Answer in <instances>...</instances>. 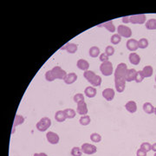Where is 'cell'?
Instances as JSON below:
<instances>
[{
	"instance_id": "1",
	"label": "cell",
	"mask_w": 156,
	"mask_h": 156,
	"mask_svg": "<svg viewBox=\"0 0 156 156\" xmlns=\"http://www.w3.org/2000/svg\"><path fill=\"white\" fill-rule=\"evenodd\" d=\"M127 70L128 69L125 63H119L114 70V80H125L126 81V75Z\"/></svg>"
},
{
	"instance_id": "2",
	"label": "cell",
	"mask_w": 156,
	"mask_h": 156,
	"mask_svg": "<svg viewBox=\"0 0 156 156\" xmlns=\"http://www.w3.org/2000/svg\"><path fill=\"white\" fill-rule=\"evenodd\" d=\"M51 126V120L49 117H42L36 124V129L40 132H45Z\"/></svg>"
},
{
	"instance_id": "3",
	"label": "cell",
	"mask_w": 156,
	"mask_h": 156,
	"mask_svg": "<svg viewBox=\"0 0 156 156\" xmlns=\"http://www.w3.org/2000/svg\"><path fill=\"white\" fill-rule=\"evenodd\" d=\"M100 71L105 76H109L113 75L114 68H113L112 63L109 62V61L105 62V63H102V64L100 66Z\"/></svg>"
},
{
	"instance_id": "4",
	"label": "cell",
	"mask_w": 156,
	"mask_h": 156,
	"mask_svg": "<svg viewBox=\"0 0 156 156\" xmlns=\"http://www.w3.org/2000/svg\"><path fill=\"white\" fill-rule=\"evenodd\" d=\"M117 34H119L122 37L126 38H130L132 36V30L128 26L124 25V24H120L117 27Z\"/></svg>"
},
{
	"instance_id": "5",
	"label": "cell",
	"mask_w": 156,
	"mask_h": 156,
	"mask_svg": "<svg viewBox=\"0 0 156 156\" xmlns=\"http://www.w3.org/2000/svg\"><path fill=\"white\" fill-rule=\"evenodd\" d=\"M83 153L85 154H88V155H91V154H94L97 152V148H96L95 145L90 144V143H83L81 147Z\"/></svg>"
},
{
	"instance_id": "6",
	"label": "cell",
	"mask_w": 156,
	"mask_h": 156,
	"mask_svg": "<svg viewBox=\"0 0 156 156\" xmlns=\"http://www.w3.org/2000/svg\"><path fill=\"white\" fill-rule=\"evenodd\" d=\"M51 70H52V73H53V75H54L56 79L64 80L65 77L67 76V75H68L66 71L64 70H63L60 66L54 67Z\"/></svg>"
},
{
	"instance_id": "7",
	"label": "cell",
	"mask_w": 156,
	"mask_h": 156,
	"mask_svg": "<svg viewBox=\"0 0 156 156\" xmlns=\"http://www.w3.org/2000/svg\"><path fill=\"white\" fill-rule=\"evenodd\" d=\"M147 20V17L144 14H138L130 16V23L133 24H142Z\"/></svg>"
},
{
	"instance_id": "8",
	"label": "cell",
	"mask_w": 156,
	"mask_h": 156,
	"mask_svg": "<svg viewBox=\"0 0 156 156\" xmlns=\"http://www.w3.org/2000/svg\"><path fill=\"white\" fill-rule=\"evenodd\" d=\"M46 139H47L49 143L52 145L57 144L59 142V141H60L59 135L56 133L52 132V131H49V132L46 134Z\"/></svg>"
},
{
	"instance_id": "9",
	"label": "cell",
	"mask_w": 156,
	"mask_h": 156,
	"mask_svg": "<svg viewBox=\"0 0 156 156\" xmlns=\"http://www.w3.org/2000/svg\"><path fill=\"white\" fill-rule=\"evenodd\" d=\"M126 47L129 51H131V52H134V51H136V50L139 49L138 41H137L136 39L130 38V39H128V40L127 41Z\"/></svg>"
},
{
	"instance_id": "10",
	"label": "cell",
	"mask_w": 156,
	"mask_h": 156,
	"mask_svg": "<svg viewBox=\"0 0 156 156\" xmlns=\"http://www.w3.org/2000/svg\"><path fill=\"white\" fill-rule=\"evenodd\" d=\"M102 96L105 100H107L108 102H111L113 101V99L114 98V90L111 88H108L102 91Z\"/></svg>"
},
{
	"instance_id": "11",
	"label": "cell",
	"mask_w": 156,
	"mask_h": 156,
	"mask_svg": "<svg viewBox=\"0 0 156 156\" xmlns=\"http://www.w3.org/2000/svg\"><path fill=\"white\" fill-rule=\"evenodd\" d=\"M88 112H89V109H88V107H87L86 102H83L78 103L77 108H76V113H77L78 114H81L82 116H83V115H87V114H88Z\"/></svg>"
},
{
	"instance_id": "12",
	"label": "cell",
	"mask_w": 156,
	"mask_h": 156,
	"mask_svg": "<svg viewBox=\"0 0 156 156\" xmlns=\"http://www.w3.org/2000/svg\"><path fill=\"white\" fill-rule=\"evenodd\" d=\"M77 44L73 43V42H68L63 47H62L61 49H66L67 52L70 54H75L77 51Z\"/></svg>"
},
{
	"instance_id": "13",
	"label": "cell",
	"mask_w": 156,
	"mask_h": 156,
	"mask_svg": "<svg viewBox=\"0 0 156 156\" xmlns=\"http://www.w3.org/2000/svg\"><path fill=\"white\" fill-rule=\"evenodd\" d=\"M76 66L79 70L87 71L89 70V68H90V63L85 59H79L76 63Z\"/></svg>"
},
{
	"instance_id": "14",
	"label": "cell",
	"mask_w": 156,
	"mask_h": 156,
	"mask_svg": "<svg viewBox=\"0 0 156 156\" xmlns=\"http://www.w3.org/2000/svg\"><path fill=\"white\" fill-rule=\"evenodd\" d=\"M128 59H129L130 63L133 65H138L141 63V56L135 52H131L128 56Z\"/></svg>"
},
{
	"instance_id": "15",
	"label": "cell",
	"mask_w": 156,
	"mask_h": 156,
	"mask_svg": "<svg viewBox=\"0 0 156 156\" xmlns=\"http://www.w3.org/2000/svg\"><path fill=\"white\" fill-rule=\"evenodd\" d=\"M125 108H126L127 111H128L131 114H134L137 111V104L134 101H128L125 104Z\"/></svg>"
},
{
	"instance_id": "16",
	"label": "cell",
	"mask_w": 156,
	"mask_h": 156,
	"mask_svg": "<svg viewBox=\"0 0 156 156\" xmlns=\"http://www.w3.org/2000/svg\"><path fill=\"white\" fill-rule=\"evenodd\" d=\"M84 94H85V96H87V97H89V98H94L96 96V94H97V90H96L95 87L89 86V87H87L84 90Z\"/></svg>"
},
{
	"instance_id": "17",
	"label": "cell",
	"mask_w": 156,
	"mask_h": 156,
	"mask_svg": "<svg viewBox=\"0 0 156 156\" xmlns=\"http://www.w3.org/2000/svg\"><path fill=\"white\" fill-rule=\"evenodd\" d=\"M76 80H77V75H76V73L72 72L69 73V74L67 75V76L65 77V79L63 80V82L66 84H68V85H70V84L76 83Z\"/></svg>"
},
{
	"instance_id": "18",
	"label": "cell",
	"mask_w": 156,
	"mask_h": 156,
	"mask_svg": "<svg viewBox=\"0 0 156 156\" xmlns=\"http://www.w3.org/2000/svg\"><path fill=\"white\" fill-rule=\"evenodd\" d=\"M98 27H103V28H105L106 30H108V31L111 32V33H114V31H115V30H116L114 23H113V21L105 22V23H103V24L98 25Z\"/></svg>"
},
{
	"instance_id": "19",
	"label": "cell",
	"mask_w": 156,
	"mask_h": 156,
	"mask_svg": "<svg viewBox=\"0 0 156 156\" xmlns=\"http://www.w3.org/2000/svg\"><path fill=\"white\" fill-rule=\"evenodd\" d=\"M136 74H137V71L134 70V69H129L127 70V72L126 75V82H133L135 80V77H136Z\"/></svg>"
},
{
	"instance_id": "20",
	"label": "cell",
	"mask_w": 156,
	"mask_h": 156,
	"mask_svg": "<svg viewBox=\"0 0 156 156\" xmlns=\"http://www.w3.org/2000/svg\"><path fill=\"white\" fill-rule=\"evenodd\" d=\"M66 119V115H65V113H64L63 110H58V111L56 112L55 120H56L57 122H63Z\"/></svg>"
},
{
	"instance_id": "21",
	"label": "cell",
	"mask_w": 156,
	"mask_h": 156,
	"mask_svg": "<svg viewBox=\"0 0 156 156\" xmlns=\"http://www.w3.org/2000/svg\"><path fill=\"white\" fill-rule=\"evenodd\" d=\"M154 107L153 106V104L150 102H145L143 104V110L146 114H151L154 113Z\"/></svg>"
},
{
	"instance_id": "22",
	"label": "cell",
	"mask_w": 156,
	"mask_h": 156,
	"mask_svg": "<svg viewBox=\"0 0 156 156\" xmlns=\"http://www.w3.org/2000/svg\"><path fill=\"white\" fill-rule=\"evenodd\" d=\"M153 73H154V69L153 67L150 65H148V66H145L142 70V74H143V76L144 78H148L151 77L153 76Z\"/></svg>"
},
{
	"instance_id": "23",
	"label": "cell",
	"mask_w": 156,
	"mask_h": 156,
	"mask_svg": "<svg viewBox=\"0 0 156 156\" xmlns=\"http://www.w3.org/2000/svg\"><path fill=\"white\" fill-rule=\"evenodd\" d=\"M145 26L148 30H156V19L155 18H151L148 20L145 24Z\"/></svg>"
},
{
	"instance_id": "24",
	"label": "cell",
	"mask_w": 156,
	"mask_h": 156,
	"mask_svg": "<svg viewBox=\"0 0 156 156\" xmlns=\"http://www.w3.org/2000/svg\"><path fill=\"white\" fill-rule=\"evenodd\" d=\"M24 122V116H22L21 114H17L15 116V120H14V124H13V131L12 133L14 132V128L17 126H19L21 124H23Z\"/></svg>"
},
{
	"instance_id": "25",
	"label": "cell",
	"mask_w": 156,
	"mask_h": 156,
	"mask_svg": "<svg viewBox=\"0 0 156 156\" xmlns=\"http://www.w3.org/2000/svg\"><path fill=\"white\" fill-rule=\"evenodd\" d=\"M90 122H91V118H90V115H83L80 119H79V123L82 125V126H88L90 125Z\"/></svg>"
},
{
	"instance_id": "26",
	"label": "cell",
	"mask_w": 156,
	"mask_h": 156,
	"mask_svg": "<svg viewBox=\"0 0 156 156\" xmlns=\"http://www.w3.org/2000/svg\"><path fill=\"white\" fill-rule=\"evenodd\" d=\"M90 56L93 58H96L97 56H100V49L98 48L97 46H92L90 49Z\"/></svg>"
},
{
	"instance_id": "27",
	"label": "cell",
	"mask_w": 156,
	"mask_h": 156,
	"mask_svg": "<svg viewBox=\"0 0 156 156\" xmlns=\"http://www.w3.org/2000/svg\"><path fill=\"white\" fill-rule=\"evenodd\" d=\"M102 77H101L100 76H98V75H96V76L91 80V82H90V83L91 84L93 87H98V86H100V85L102 84Z\"/></svg>"
},
{
	"instance_id": "28",
	"label": "cell",
	"mask_w": 156,
	"mask_h": 156,
	"mask_svg": "<svg viewBox=\"0 0 156 156\" xmlns=\"http://www.w3.org/2000/svg\"><path fill=\"white\" fill-rule=\"evenodd\" d=\"M63 111H64V113H65L66 118H68V119H73V118H75L76 115V112L74 109H72V108H66V109H64Z\"/></svg>"
},
{
	"instance_id": "29",
	"label": "cell",
	"mask_w": 156,
	"mask_h": 156,
	"mask_svg": "<svg viewBox=\"0 0 156 156\" xmlns=\"http://www.w3.org/2000/svg\"><path fill=\"white\" fill-rule=\"evenodd\" d=\"M96 73L94 72V71H92V70H87V71H84L83 77L85 78L89 83H90L91 80L96 76Z\"/></svg>"
},
{
	"instance_id": "30",
	"label": "cell",
	"mask_w": 156,
	"mask_h": 156,
	"mask_svg": "<svg viewBox=\"0 0 156 156\" xmlns=\"http://www.w3.org/2000/svg\"><path fill=\"white\" fill-rule=\"evenodd\" d=\"M102 139V135L99 134L98 133H93V134H91V135H90V140H91L92 142H96V143L101 142Z\"/></svg>"
},
{
	"instance_id": "31",
	"label": "cell",
	"mask_w": 156,
	"mask_h": 156,
	"mask_svg": "<svg viewBox=\"0 0 156 156\" xmlns=\"http://www.w3.org/2000/svg\"><path fill=\"white\" fill-rule=\"evenodd\" d=\"M148 44H149V42H148V40L147 38H141L138 41L139 49H143L148 48Z\"/></svg>"
},
{
	"instance_id": "32",
	"label": "cell",
	"mask_w": 156,
	"mask_h": 156,
	"mask_svg": "<svg viewBox=\"0 0 156 156\" xmlns=\"http://www.w3.org/2000/svg\"><path fill=\"white\" fill-rule=\"evenodd\" d=\"M120 41H121V36L119 34H114V35H112L111 38H110V42L114 45L120 43Z\"/></svg>"
},
{
	"instance_id": "33",
	"label": "cell",
	"mask_w": 156,
	"mask_h": 156,
	"mask_svg": "<svg viewBox=\"0 0 156 156\" xmlns=\"http://www.w3.org/2000/svg\"><path fill=\"white\" fill-rule=\"evenodd\" d=\"M70 154H71V156H82L83 155L82 148H80L78 147H74L70 151Z\"/></svg>"
},
{
	"instance_id": "34",
	"label": "cell",
	"mask_w": 156,
	"mask_h": 156,
	"mask_svg": "<svg viewBox=\"0 0 156 156\" xmlns=\"http://www.w3.org/2000/svg\"><path fill=\"white\" fill-rule=\"evenodd\" d=\"M73 100H74V102H76V104L80 103V102H85V101H84V96L83 94H81V93L76 94V95L74 96V97H73Z\"/></svg>"
},
{
	"instance_id": "35",
	"label": "cell",
	"mask_w": 156,
	"mask_h": 156,
	"mask_svg": "<svg viewBox=\"0 0 156 156\" xmlns=\"http://www.w3.org/2000/svg\"><path fill=\"white\" fill-rule=\"evenodd\" d=\"M45 80L48 81V82H53V81L56 80V78H55L54 75H53L51 70H48L47 72L45 73Z\"/></svg>"
},
{
	"instance_id": "36",
	"label": "cell",
	"mask_w": 156,
	"mask_h": 156,
	"mask_svg": "<svg viewBox=\"0 0 156 156\" xmlns=\"http://www.w3.org/2000/svg\"><path fill=\"white\" fill-rule=\"evenodd\" d=\"M141 148V149L144 150L145 152L148 153L149 151L152 150V145H151L149 142H143L142 144L141 145V148Z\"/></svg>"
},
{
	"instance_id": "37",
	"label": "cell",
	"mask_w": 156,
	"mask_h": 156,
	"mask_svg": "<svg viewBox=\"0 0 156 156\" xmlns=\"http://www.w3.org/2000/svg\"><path fill=\"white\" fill-rule=\"evenodd\" d=\"M144 80V76H143V74H142V70H139L137 71V74H136V77H135V82L137 83H141L142 81Z\"/></svg>"
},
{
	"instance_id": "38",
	"label": "cell",
	"mask_w": 156,
	"mask_h": 156,
	"mask_svg": "<svg viewBox=\"0 0 156 156\" xmlns=\"http://www.w3.org/2000/svg\"><path fill=\"white\" fill-rule=\"evenodd\" d=\"M114 53V48L113 46H111V45H108L106 47L105 49V54L107 55L108 56H113Z\"/></svg>"
},
{
	"instance_id": "39",
	"label": "cell",
	"mask_w": 156,
	"mask_h": 156,
	"mask_svg": "<svg viewBox=\"0 0 156 156\" xmlns=\"http://www.w3.org/2000/svg\"><path fill=\"white\" fill-rule=\"evenodd\" d=\"M99 58H100V61H101L102 63H105V62H108V56L105 54V52L100 55Z\"/></svg>"
},
{
	"instance_id": "40",
	"label": "cell",
	"mask_w": 156,
	"mask_h": 156,
	"mask_svg": "<svg viewBox=\"0 0 156 156\" xmlns=\"http://www.w3.org/2000/svg\"><path fill=\"white\" fill-rule=\"evenodd\" d=\"M147 152H145L144 150H142L141 148H140V149H138L137 150V152H136V155L137 156H147Z\"/></svg>"
},
{
	"instance_id": "41",
	"label": "cell",
	"mask_w": 156,
	"mask_h": 156,
	"mask_svg": "<svg viewBox=\"0 0 156 156\" xmlns=\"http://www.w3.org/2000/svg\"><path fill=\"white\" fill-rule=\"evenodd\" d=\"M122 23L123 24H128V23H130V17H123L122 18Z\"/></svg>"
},
{
	"instance_id": "42",
	"label": "cell",
	"mask_w": 156,
	"mask_h": 156,
	"mask_svg": "<svg viewBox=\"0 0 156 156\" xmlns=\"http://www.w3.org/2000/svg\"><path fill=\"white\" fill-rule=\"evenodd\" d=\"M34 156H48L45 153H36V154H34Z\"/></svg>"
},
{
	"instance_id": "43",
	"label": "cell",
	"mask_w": 156,
	"mask_h": 156,
	"mask_svg": "<svg viewBox=\"0 0 156 156\" xmlns=\"http://www.w3.org/2000/svg\"><path fill=\"white\" fill-rule=\"evenodd\" d=\"M152 151H154V153H156V143L152 145Z\"/></svg>"
},
{
	"instance_id": "44",
	"label": "cell",
	"mask_w": 156,
	"mask_h": 156,
	"mask_svg": "<svg viewBox=\"0 0 156 156\" xmlns=\"http://www.w3.org/2000/svg\"><path fill=\"white\" fill-rule=\"evenodd\" d=\"M154 114H155V115H156V108H154Z\"/></svg>"
},
{
	"instance_id": "45",
	"label": "cell",
	"mask_w": 156,
	"mask_h": 156,
	"mask_svg": "<svg viewBox=\"0 0 156 156\" xmlns=\"http://www.w3.org/2000/svg\"><path fill=\"white\" fill-rule=\"evenodd\" d=\"M154 156H156V153H155V154H154Z\"/></svg>"
},
{
	"instance_id": "46",
	"label": "cell",
	"mask_w": 156,
	"mask_h": 156,
	"mask_svg": "<svg viewBox=\"0 0 156 156\" xmlns=\"http://www.w3.org/2000/svg\"><path fill=\"white\" fill-rule=\"evenodd\" d=\"M155 83H156V76H155Z\"/></svg>"
}]
</instances>
